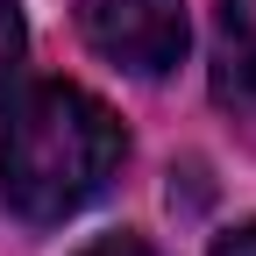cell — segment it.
<instances>
[{
  "label": "cell",
  "instance_id": "obj_3",
  "mask_svg": "<svg viewBox=\"0 0 256 256\" xmlns=\"http://www.w3.org/2000/svg\"><path fill=\"white\" fill-rule=\"evenodd\" d=\"M214 100L256 114V0H214Z\"/></svg>",
  "mask_w": 256,
  "mask_h": 256
},
{
  "label": "cell",
  "instance_id": "obj_4",
  "mask_svg": "<svg viewBox=\"0 0 256 256\" xmlns=\"http://www.w3.org/2000/svg\"><path fill=\"white\" fill-rule=\"evenodd\" d=\"M22 64V0H0V86Z\"/></svg>",
  "mask_w": 256,
  "mask_h": 256
},
{
  "label": "cell",
  "instance_id": "obj_5",
  "mask_svg": "<svg viewBox=\"0 0 256 256\" xmlns=\"http://www.w3.org/2000/svg\"><path fill=\"white\" fill-rule=\"evenodd\" d=\"M78 256H164V249L142 242V235H128V228H114V235H100V242H86Z\"/></svg>",
  "mask_w": 256,
  "mask_h": 256
},
{
  "label": "cell",
  "instance_id": "obj_1",
  "mask_svg": "<svg viewBox=\"0 0 256 256\" xmlns=\"http://www.w3.org/2000/svg\"><path fill=\"white\" fill-rule=\"evenodd\" d=\"M121 156H128V128L114 121V107L72 78H43L14 92L0 121V200L36 228L72 220L114 185Z\"/></svg>",
  "mask_w": 256,
  "mask_h": 256
},
{
  "label": "cell",
  "instance_id": "obj_6",
  "mask_svg": "<svg viewBox=\"0 0 256 256\" xmlns=\"http://www.w3.org/2000/svg\"><path fill=\"white\" fill-rule=\"evenodd\" d=\"M214 256H256V220H249V228H235V235H220Z\"/></svg>",
  "mask_w": 256,
  "mask_h": 256
},
{
  "label": "cell",
  "instance_id": "obj_2",
  "mask_svg": "<svg viewBox=\"0 0 256 256\" xmlns=\"http://www.w3.org/2000/svg\"><path fill=\"white\" fill-rule=\"evenodd\" d=\"M78 36L100 50L114 72L164 78L171 64H185V0H78Z\"/></svg>",
  "mask_w": 256,
  "mask_h": 256
}]
</instances>
